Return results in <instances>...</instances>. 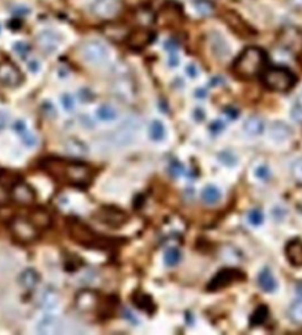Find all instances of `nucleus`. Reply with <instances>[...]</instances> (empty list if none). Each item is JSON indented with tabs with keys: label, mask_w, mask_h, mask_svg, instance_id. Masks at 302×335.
I'll list each match as a JSON object with an SVG mask.
<instances>
[{
	"label": "nucleus",
	"mask_w": 302,
	"mask_h": 335,
	"mask_svg": "<svg viewBox=\"0 0 302 335\" xmlns=\"http://www.w3.org/2000/svg\"><path fill=\"white\" fill-rule=\"evenodd\" d=\"M42 169L58 181L77 187H85L92 179V170L89 166L79 161L48 157L42 161Z\"/></svg>",
	"instance_id": "1"
},
{
	"label": "nucleus",
	"mask_w": 302,
	"mask_h": 335,
	"mask_svg": "<svg viewBox=\"0 0 302 335\" xmlns=\"http://www.w3.org/2000/svg\"><path fill=\"white\" fill-rule=\"evenodd\" d=\"M267 57L259 47L245 49L234 62V72L242 79H253L261 74L266 66Z\"/></svg>",
	"instance_id": "2"
},
{
	"label": "nucleus",
	"mask_w": 302,
	"mask_h": 335,
	"mask_svg": "<svg viewBox=\"0 0 302 335\" xmlns=\"http://www.w3.org/2000/svg\"><path fill=\"white\" fill-rule=\"evenodd\" d=\"M67 228L71 238L80 245L86 246V248H95V249H104L108 246V240L97 234L92 228L80 220L72 219L68 221Z\"/></svg>",
	"instance_id": "3"
},
{
	"label": "nucleus",
	"mask_w": 302,
	"mask_h": 335,
	"mask_svg": "<svg viewBox=\"0 0 302 335\" xmlns=\"http://www.w3.org/2000/svg\"><path fill=\"white\" fill-rule=\"evenodd\" d=\"M263 83L274 92H288L296 84V76L285 67H271L263 75Z\"/></svg>",
	"instance_id": "4"
},
{
	"label": "nucleus",
	"mask_w": 302,
	"mask_h": 335,
	"mask_svg": "<svg viewBox=\"0 0 302 335\" xmlns=\"http://www.w3.org/2000/svg\"><path fill=\"white\" fill-rule=\"evenodd\" d=\"M140 122L136 118H128L124 121L117 130H114L112 134H109L106 140L112 147L122 148L127 147L131 143H134L136 139V135L139 132Z\"/></svg>",
	"instance_id": "5"
},
{
	"label": "nucleus",
	"mask_w": 302,
	"mask_h": 335,
	"mask_svg": "<svg viewBox=\"0 0 302 335\" xmlns=\"http://www.w3.org/2000/svg\"><path fill=\"white\" fill-rule=\"evenodd\" d=\"M10 232L19 243H33L38 238L39 229L29 219L15 217L10 223Z\"/></svg>",
	"instance_id": "6"
},
{
	"label": "nucleus",
	"mask_w": 302,
	"mask_h": 335,
	"mask_svg": "<svg viewBox=\"0 0 302 335\" xmlns=\"http://www.w3.org/2000/svg\"><path fill=\"white\" fill-rule=\"evenodd\" d=\"M81 55H83L84 61L93 66H101L105 64L109 61V49L106 47L102 42L99 41H88L81 46Z\"/></svg>",
	"instance_id": "7"
},
{
	"label": "nucleus",
	"mask_w": 302,
	"mask_h": 335,
	"mask_svg": "<svg viewBox=\"0 0 302 335\" xmlns=\"http://www.w3.org/2000/svg\"><path fill=\"white\" fill-rule=\"evenodd\" d=\"M90 11L95 17L109 21L121 13L122 3L121 0H94Z\"/></svg>",
	"instance_id": "8"
},
{
	"label": "nucleus",
	"mask_w": 302,
	"mask_h": 335,
	"mask_svg": "<svg viewBox=\"0 0 302 335\" xmlns=\"http://www.w3.org/2000/svg\"><path fill=\"white\" fill-rule=\"evenodd\" d=\"M94 216L99 223L105 224V225L112 228L122 227V225L127 221V214L123 212L122 210H119V208L114 207L101 208V210L95 212Z\"/></svg>",
	"instance_id": "9"
},
{
	"label": "nucleus",
	"mask_w": 302,
	"mask_h": 335,
	"mask_svg": "<svg viewBox=\"0 0 302 335\" xmlns=\"http://www.w3.org/2000/svg\"><path fill=\"white\" fill-rule=\"evenodd\" d=\"M23 74L16 64L12 62H2L0 63V85L13 88L21 84Z\"/></svg>",
	"instance_id": "10"
},
{
	"label": "nucleus",
	"mask_w": 302,
	"mask_h": 335,
	"mask_svg": "<svg viewBox=\"0 0 302 335\" xmlns=\"http://www.w3.org/2000/svg\"><path fill=\"white\" fill-rule=\"evenodd\" d=\"M245 279V275L242 274L238 270H233V268H226V270H221L219 274L211 280L208 284V290L210 291H219L221 288H225L230 284L235 283V281H241Z\"/></svg>",
	"instance_id": "11"
},
{
	"label": "nucleus",
	"mask_w": 302,
	"mask_h": 335,
	"mask_svg": "<svg viewBox=\"0 0 302 335\" xmlns=\"http://www.w3.org/2000/svg\"><path fill=\"white\" fill-rule=\"evenodd\" d=\"M11 198L19 205L30 206L35 199V192L26 182H15L11 187Z\"/></svg>",
	"instance_id": "12"
},
{
	"label": "nucleus",
	"mask_w": 302,
	"mask_h": 335,
	"mask_svg": "<svg viewBox=\"0 0 302 335\" xmlns=\"http://www.w3.org/2000/svg\"><path fill=\"white\" fill-rule=\"evenodd\" d=\"M98 305V296L93 291H81L75 297V307L83 313H89Z\"/></svg>",
	"instance_id": "13"
},
{
	"label": "nucleus",
	"mask_w": 302,
	"mask_h": 335,
	"mask_svg": "<svg viewBox=\"0 0 302 335\" xmlns=\"http://www.w3.org/2000/svg\"><path fill=\"white\" fill-rule=\"evenodd\" d=\"M153 41V33L148 29L141 28L130 33L127 37V43L131 49L134 50H141L145 46H148Z\"/></svg>",
	"instance_id": "14"
},
{
	"label": "nucleus",
	"mask_w": 302,
	"mask_h": 335,
	"mask_svg": "<svg viewBox=\"0 0 302 335\" xmlns=\"http://www.w3.org/2000/svg\"><path fill=\"white\" fill-rule=\"evenodd\" d=\"M59 319L54 314H43L41 318L38 319L37 326H35V330L38 334L42 335H53L57 334L59 331Z\"/></svg>",
	"instance_id": "15"
},
{
	"label": "nucleus",
	"mask_w": 302,
	"mask_h": 335,
	"mask_svg": "<svg viewBox=\"0 0 302 335\" xmlns=\"http://www.w3.org/2000/svg\"><path fill=\"white\" fill-rule=\"evenodd\" d=\"M37 42H38V46L41 47V50L50 54V53H54L57 50L59 43H61V39H59V37L54 32L45 30V32L39 33V35L37 37Z\"/></svg>",
	"instance_id": "16"
},
{
	"label": "nucleus",
	"mask_w": 302,
	"mask_h": 335,
	"mask_svg": "<svg viewBox=\"0 0 302 335\" xmlns=\"http://www.w3.org/2000/svg\"><path fill=\"white\" fill-rule=\"evenodd\" d=\"M63 148L70 156L73 157L86 156L88 152H89L88 146L83 140L77 139V137H68V139H66L63 143Z\"/></svg>",
	"instance_id": "17"
},
{
	"label": "nucleus",
	"mask_w": 302,
	"mask_h": 335,
	"mask_svg": "<svg viewBox=\"0 0 302 335\" xmlns=\"http://www.w3.org/2000/svg\"><path fill=\"white\" fill-rule=\"evenodd\" d=\"M293 131L289 126H286L283 122H274L270 126L268 130V135H270L271 140L276 141V143H283V141L288 140L292 136Z\"/></svg>",
	"instance_id": "18"
},
{
	"label": "nucleus",
	"mask_w": 302,
	"mask_h": 335,
	"mask_svg": "<svg viewBox=\"0 0 302 335\" xmlns=\"http://www.w3.org/2000/svg\"><path fill=\"white\" fill-rule=\"evenodd\" d=\"M285 254L290 265L301 267L302 266V241L301 240H292L285 248Z\"/></svg>",
	"instance_id": "19"
},
{
	"label": "nucleus",
	"mask_w": 302,
	"mask_h": 335,
	"mask_svg": "<svg viewBox=\"0 0 302 335\" xmlns=\"http://www.w3.org/2000/svg\"><path fill=\"white\" fill-rule=\"evenodd\" d=\"M29 220L32 221L35 227L41 230L50 227L51 223H53V217H51V215L48 214L45 208H35V210H33L32 212H30Z\"/></svg>",
	"instance_id": "20"
},
{
	"label": "nucleus",
	"mask_w": 302,
	"mask_h": 335,
	"mask_svg": "<svg viewBox=\"0 0 302 335\" xmlns=\"http://www.w3.org/2000/svg\"><path fill=\"white\" fill-rule=\"evenodd\" d=\"M264 130H266V123H264L263 118L258 117V115H251L243 123V131L248 136H259L263 134Z\"/></svg>",
	"instance_id": "21"
},
{
	"label": "nucleus",
	"mask_w": 302,
	"mask_h": 335,
	"mask_svg": "<svg viewBox=\"0 0 302 335\" xmlns=\"http://www.w3.org/2000/svg\"><path fill=\"white\" fill-rule=\"evenodd\" d=\"M211 47H212L213 54L216 55L217 58H226L230 53L229 45L226 43L225 39L219 33H213L211 35Z\"/></svg>",
	"instance_id": "22"
},
{
	"label": "nucleus",
	"mask_w": 302,
	"mask_h": 335,
	"mask_svg": "<svg viewBox=\"0 0 302 335\" xmlns=\"http://www.w3.org/2000/svg\"><path fill=\"white\" fill-rule=\"evenodd\" d=\"M114 92L119 99L131 100L134 97V85L128 79H119L114 84Z\"/></svg>",
	"instance_id": "23"
},
{
	"label": "nucleus",
	"mask_w": 302,
	"mask_h": 335,
	"mask_svg": "<svg viewBox=\"0 0 302 335\" xmlns=\"http://www.w3.org/2000/svg\"><path fill=\"white\" fill-rule=\"evenodd\" d=\"M20 283L26 290H33L38 285L39 274L34 268H25L21 275H20Z\"/></svg>",
	"instance_id": "24"
},
{
	"label": "nucleus",
	"mask_w": 302,
	"mask_h": 335,
	"mask_svg": "<svg viewBox=\"0 0 302 335\" xmlns=\"http://www.w3.org/2000/svg\"><path fill=\"white\" fill-rule=\"evenodd\" d=\"M258 284L266 292H275L277 288V281L271 274L270 270H263L258 276Z\"/></svg>",
	"instance_id": "25"
},
{
	"label": "nucleus",
	"mask_w": 302,
	"mask_h": 335,
	"mask_svg": "<svg viewBox=\"0 0 302 335\" xmlns=\"http://www.w3.org/2000/svg\"><path fill=\"white\" fill-rule=\"evenodd\" d=\"M95 115H97V118L102 122H113L118 118V110L113 105L104 104V105L97 108Z\"/></svg>",
	"instance_id": "26"
},
{
	"label": "nucleus",
	"mask_w": 302,
	"mask_h": 335,
	"mask_svg": "<svg viewBox=\"0 0 302 335\" xmlns=\"http://www.w3.org/2000/svg\"><path fill=\"white\" fill-rule=\"evenodd\" d=\"M202 198L207 205H215L221 198V193L216 186H207L202 193Z\"/></svg>",
	"instance_id": "27"
},
{
	"label": "nucleus",
	"mask_w": 302,
	"mask_h": 335,
	"mask_svg": "<svg viewBox=\"0 0 302 335\" xmlns=\"http://www.w3.org/2000/svg\"><path fill=\"white\" fill-rule=\"evenodd\" d=\"M149 136H150V139L155 141L164 140L166 136L165 126H164L160 121L152 122V123H150V127H149Z\"/></svg>",
	"instance_id": "28"
},
{
	"label": "nucleus",
	"mask_w": 302,
	"mask_h": 335,
	"mask_svg": "<svg viewBox=\"0 0 302 335\" xmlns=\"http://www.w3.org/2000/svg\"><path fill=\"white\" fill-rule=\"evenodd\" d=\"M288 314H289V318L292 319L293 322L297 323V325H302V299H298V300L293 301L290 304Z\"/></svg>",
	"instance_id": "29"
},
{
	"label": "nucleus",
	"mask_w": 302,
	"mask_h": 335,
	"mask_svg": "<svg viewBox=\"0 0 302 335\" xmlns=\"http://www.w3.org/2000/svg\"><path fill=\"white\" fill-rule=\"evenodd\" d=\"M194 10L200 16H210L213 12V4L210 0H195Z\"/></svg>",
	"instance_id": "30"
},
{
	"label": "nucleus",
	"mask_w": 302,
	"mask_h": 335,
	"mask_svg": "<svg viewBox=\"0 0 302 335\" xmlns=\"http://www.w3.org/2000/svg\"><path fill=\"white\" fill-rule=\"evenodd\" d=\"M136 19L141 26H148L153 23V13L148 8H140L136 12Z\"/></svg>",
	"instance_id": "31"
},
{
	"label": "nucleus",
	"mask_w": 302,
	"mask_h": 335,
	"mask_svg": "<svg viewBox=\"0 0 302 335\" xmlns=\"http://www.w3.org/2000/svg\"><path fill=\"white\" fill-rule=\"evenodd\" d=\"M135 304H136V307H139L140 309L146 310V312H152L153 310L152 300L144 294H139L135 296Z\"/></svg>",
	"instance_id": "32"
},
{
	"label": "nucleus",
	"mask_w": 302,
	"mask_h": 335,
	"mask_svg": "<svg viewBox=\"0 0 302 335\" xmlns=\"http://www.w3.org/2000/svg\"><path fill=\"white\" fill-rule=\"evenodd\" d=\"M267 318H268V309H267V308H264V307L258 308V309L255 310V313L253 314V317H251V325L253 326L262 325V323L266 322V319H267Z\"/></svg>",
	"instance_id": "33"
},
{
	"label": "nucleus",
	"mask_w": 302,
	"mask_h": 335,
	"mask_svg": "<svg viewBox=\"0 0 302 335\" xmlns=\"http://www.w3.org/2000/svg\"><path fill=\"white\" fill-rule=\"evenodd\" d=\"M181 252L178 249H169L165 252V256H164V261L168 266H175L178 265L179 261H181Z\"/></svg>",
	"instance_id": "34"
},
{
	"label": "nucleus",
	"mask_w": 302,
	"mask_h": 335,
	"mask_svg": "<svg viewBox=\"0 0 302 335\" xmlns=\"http://www.w3.org/2000/svg\"><path fill=\"white\" fill-rule=\"evenodd\" d=\"M19 134L20 136H21V140H23V143L25 144L26 147H34L35 144H37V137H35V135L33 134L32 131L28 130V127L24 128L23 131H20Z\"/></svg>",
	"instance_id": "35"
},
{
	"label": "nucleus",
	"mask_w": 302,
	"mask_h": 335,
	"mask_svg": "<svg viewBox=\"0 0 302 335\" xmlns=\"http://www.w3.org/2000/svg\"><path fill=\"white\" fill-rule=\"evenodd\" d=\"M247 220L248 223L251 224V225H255V227L261 225L264 220L263 212L261 210H251L247 215Z\"/></svg>",
	"instance_id": "36"
},
{
	"label": "nucleus",
	"mask_w": 302,
	"mask_h": 335,
	"mask_svg": "<svg viewBox=\"0 0 302 335\" xmlns=\"http://www.w3.org/2000/svg\"><path fill=\"white\" fill-rule=\"evenodd\" d=\"M290 173L297 181L302 182V157H298L290 164Z\"/></svg>",
	"instance_id": "37"
},
{
	"label": "nucleus",
	"mask_w": 302,
	"mask_h": 335,
	"mask_svg": "<svg viewBox=\"0 0 302 335\" xmlns=\"http://www.w3.org/2000/svg\"><path fill=\"white\" fill-rule=\"evenodd\" d=\"M12 185H6L3 178H0V205H3L8 199H11V187H12Z\"/></svg>",
	"instance_id": "38"
},
{
	"label": "nucleus",
	"mask_w": 302,
	"mask_h": 335,
	"mask_svg": "<svg viewBox=\"0 0 302 335\" xmlns=\"http://www.w3.org/2000/svg\"><path fill=\"white\" fill-rule=\"evenodd\" d=\"M42 303H43V307L46 309H54L55 307L58 305V299L54 294H46L42 299Z\"/></svg>",
	"instance_id": "39"
},
{
	"label": "nucleus",
	"mask_w": 302,
	"mask_h": 335,
	"mask_svg": "<svg viewBox=\"0 0 302 335\" xmlns=\"http://www.w3.org/2000/svg\"><path fill=\"white\" fill-rule=\"evenodd\" d=\"M254 174L258 179H261V181H266V179H268V177H270V169H268V166L261 165V166H258L257 169H255Z\"/></svg>",
	"instance_id": "40"
},
{
	"label": "nucleus",
	"mask_w": 302,
	"mask_h": 335,
	"mask_svg": "<svg viewBox=\"0 0 302 335\" xmlns=\"http://www.w3.org/2000/svg\"><path fill=\"white\" fill-rule=\"evenodd\" d=\"M62 101V105H63V108L67 110V112H71L73 108H75V100H73V97L71 96L70 93H66V94H63L61 99Z\"/></svg>",
	"instance_id": "41"
},
{
	"label": "nucleus",
	"mask_w": 302,
	"mask_h": 335,
	"mask_svg": "<svg viewBox=\"0 0 302 335\" xmlns=\"http://www.w3.org/2000/svg\"><path fill=\"white\" fill-rule=\"evenodd\" d=\"M286 7L296 13H302V0H285Z\"/></svg>",
	"instance_id": "42"
},
{
	"label": "nucleus",
	"mask_w": 302,
	"mask_h": 335,
	"mask_svg": "<svg viewBox=\"0 0 302 335\" xmlns=\"http://www.w3.org/2000/svg\"><path fill=\"white\" fill-rule=\"evenodd\" d=\"M219 159L221 160L225 165H229V166L234 165V164L237 163V159H235V156L234 155L230 154V152H223V154L219 156Z\"/></svg>",
	"instance_id": "43"
},
{
	"label": "nucleus",
	"mask_w": 302,
	"mask_h": 335,
	"mask_svg": "<svg viewBox=\"0 0 302 335\" xmlns=\"http://www.w3.org/2000/svg\"><path fill=\"white\" fill-rule=\"evenodd\" d=\"M15 52L20 55V57H25L29 52V46L26 45L25 42H17L15 45Z\"/></svg>",
	"instance_id": "44"
},
{
	"label": "nucleus",
	"mask_w": 302,
	"mask_h": 335,
	"mask_svg": "<svg viewBox=\"0 0 302 335\" xmlns=\"http://www.w3.org/2000/svg\"><path fill=\"white\" fill-rule=\"evenodd\" d=\"M285 210L284 208H280V207H276L274 210V212H272V215H274L275 219H279V220H283L284 216H285Z\"/></svg>",
	"instance_id": "45"
},
{
	"label": "nucleus",
	"mask_w": 302,
	"mask_h": 335,
	"mask_svg": "<svg viewBox=\"0 0 302 335\" xmlns=\"http://www.w3.org/2000/svg\"><path fill=\"white\" fill-rule=\"evenodd\" d=\"M179 59H178V55H177V53L175 52H172L170 53V58H169V64L172 66V67H175L177 64H178Z\"/></svg>",
	"instance_id": "46"
},
{
	"label": "nucleus",
	"mask_w": 302,
	"mask_h": 335,
	"mask_svg": "<svg viewBox=\"0 0 302 335\" xmlns=\"http://www.w3.org/2000/svg\"><path fill=\"white\" fill-rule=\"evenodd\" d=\"M186 71H187V74L190 77L197 76V68H196V66H194V64H190V66H187Z\"/></svg>",
	"instance_id": "47"
},
{
	"label": "nucleus",
	"mask_w": 302,
	"mask_h": 335,
	"mask_svg": "<svg viewBox=\"0 0 302 335\" xmlns=\"http://www.w3.org/2000/svg\"><path fill=\"white\" fill-rule=\"evenodd\" d=\"M175 164H177V165H174V166L172 165V169H170V172H172L174 176H179V174L183 172V166L178 163H175Z\"/></svg>",
	"instance_id": "48"
},
{
	"label": "nucleus",
	"mask_w": 302,
	"mask_h": 335,
	"mask_svg": "<svg viewBox=\"0 0 302 335\" xmlns=\"http://www.w3.org/2000/svg\"><path fill=\"white\" fill-rule=\"evenodd\" d=\"M223 128H224V125L220 121L215 122V123H212V125H211V130H212L213 132H219V131H221Z\"/></svg>",
	"instance_id": "49"
},
{
	"label": "nucleus",
	"mask_w": 302,
	"mask_h": 335,
	"mask_svg": "<svg viewBox=\"0 0 302 335\" xmlns=\"http://www.w3.org/2000/svg\"><path fill=\"white\" fill-rule=\"evenodd\" d=\"M7 125V115L6 113L0 112V130H3Z\"/></svg>",
	"instance_id": "50"
}]
</instances>
